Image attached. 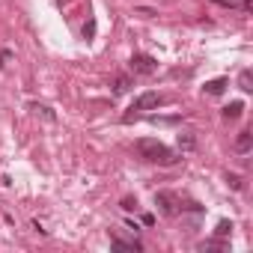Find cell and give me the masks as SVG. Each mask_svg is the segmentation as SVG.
I'll use <instances>...</instances> for the list:
<instances>
[{"instance_id": "1", "label": "cell", "mask_w": 253, "mask_h": 253, "mask_svg": "<svg viewBox=\"0 0 253 253\" xmlns=\"http://www.w3.org/2000/svg\"><path fill=\"white\" fill-rule=\"evenodd\" d=\"M137 152H140V158H146L149 164H161V167H173V164H179V152H173V149L164 146L161 140H149V137H143V140H137Z\"/></svg>"}, {"instance_id": "2", "label": "cell", "mask_w": 253, "mask_h": 253, "mask_svg": "<svg viewBox=\"0 0 253 253\" xmlns=\"http://www.w3.org/2000/svg\"><path fill=\"white\" fill-rule=\"evenodd\" d=\"M158 104H161V95H158V92H143V95H137V98H134V104H131V110H134V113H125V116H122V122H131V119L137 116V110H155Z\"/></svg>"}, {"instance_id": "3", "label": "cell", "mask_w": 253, "mask_h": 253, "mask_svg": "<svg viewBox=\"0 0 253 253\" xmlns=\"http://www.w3.org/2000/svg\"><path fill=\"white\" fill-rule=\"evenodd\" d=\"M155 206L161 209V214H167V217H176L182 209H179V197L176 194H170V191H158L155 194Z\"/></svg>"}, {"instance_id": "4", "label": "cell", "mask_w": 253, "mask_h": 253, "mask_svg": "<svg viewBox=\"0 0 253 253\" xmlns=\"http://www.w3.org/2000/svg\"><path fill=\"white\" fill-rule=\"evenodd\" d=\"M155 69H158L155 57H149V54H134L131 57V72L134 75H155Z\"/></svg>"}, {"instance_id": "5", "label": "cell", "mask_w": 253, "mask_h": 253, "mask_svg": "<svg viewBox=\"0 0 253 253\" xmlns=\"http://www.w3.org/2000/svg\"><path fill=\"white\" fill-rule=\"evenodd\" d=\"M250 149H253V134H250V131H241V134L235 137V152L247 155Z\"/></svg>"}, {"instance_id": "6", "label": "cell", "mask_w": 253, "mask_h": 253, "mask_svg": "<svg viewBox=\"0 0 253 253\" xmlns=\"http://www.w3.org/2000/svg\"><path fill=\"white\" fill-rule=\"evenodd\" d=\"M229 86V81L226 78H214V81H209L206 84V95H223V89Z\"/></svg>"}, {"instance_id": "7", "label": "cell", "mask_w": 253, "mask_h": 253, "mask_svg": "<svg viewBox=\"0 0 253 253\" xmlns=\"http://www.w3.org/2000/svg\"><path fill=\"white\" fill-rule=\"evenodd\" d=\"M110 244H113V250H131V253H140V250H143V244H140L137 238H134V241H122V238H113Z\"/></svg>"}, {"instance_id": "8", "label": "cell", "mask_w": 253, "mask_h": 253, "mask_svg": "<svg viewBox=\"0 0 253 253\" xmlns=\"http://www.w3.org/2000/svg\"><path fill=\"white\" fill-rule=\"evenodd\" d=\"M241 113H244V101H229L223 107V119H238Z\"/></svg>"}, {"instance_id": "9", "label": "cell", "mask_w": 253, "mask_h": 253, "mask_svg": "<svg viewBox=\"0 0 253 253\" xmlns=\"http://www.w3.org/2000/svg\"><path fill=\"white\" fill-rule=\"evenodd\" d=\"M176 143H179V149H182V152H191V149L197 146V137H194L191 131H182V134L176 137Z\"/></svg>"}, {"instance_id": "10", "label": "cell", "mask_w": 253, "mask_h": 253, "mask_svg": "<svg viewBox=\"0 0 253 253\" xmlns=\"http://www.w3.org/2000/svg\"><path fill=\"white\" fill-rule=\"evenodd\" d=\"M131 89V78H125V75H119L116 81H113V92L116 95H122V92H128Z\"/></svg>"}, {"instance_id": "11", "label": "cell", "mask_w": 253, "mask_h": 253, "mask_svg": "<svg viewBox=\"0 0 253 253\" xmlns=\"http://www.w3.org/2000/svg\"><path fill=\"white\" fill-rule=\"evenodd\" d=\"M238 86H241L244 92H250V89H253V72H250V69H244V72L238 75Z\"/></svg>"}, {"instance_id": "12", "label": "cell", "mask_w": 253, "mask_h": 253, "mask_svg": "<svg viewBox=\"0 0 253 253\" xmlns=\"http://www.w3.org/2000/svg\"><path fill=\"white\" fill-rule=\"evenodd\" d=\"M232 232V220H217V226H214V235L217 238H226Z\"/></svg>"}, {"instance_id": "13", "label": "cell", "mask_w": 253, "mask_h": 253, "mask_svg": "<svg viewBox=\"0 0 253 253\" xmlns=\"http://www.w3.org/2000/svg\"><path fill=\"white\" fill-rule=\"evenodd\" d=\"M30 110H36V113H42V116H45L48 122H54V119H57V116H54V110H51V107H45V104H30Z\"/></svg>"}, {"instance_id": "14", "label": "cell", "mask_w": 253, "mask_h": 253, "mask_svg": "<svg viewBox=\"0 0 253 253\" xmlns=\"http://www.w3.org/2000/svg\"><path fill=\"white\" fill-rule=\"evenodd\" d=\"M200 250H226V241H203Z\"/></svg>"}, {"instance_id": "15", "label": "cell", "mask_w": 253, "mask_h": 253, "mask_svg": "<svg viewBox=\"0 0 253 253\" xmlns=\"http://www.w3.org/2000/svg\"><path fill=\"white\" fill-rule=\"evenodd\" d=\"M226 182H229V188H232V191H241V188H244L241 176H235V173H229V176H226Z\"/></svg>"}, {"instance_id": "16", "label": "cell", "mask_w": 253, "mask_h": 253, "mask_svg": "<svg viewBox=\"0 0 253 253\" xmlns=\"http://www.w3.org/2000/svg\"><path fill=\"white\" fill-rule=\"evenodd\" d=\"M95 36V21H86L84 24V39H92Z\"/></svg>"}, {"instance_id": "17", "label": "cell", "mask_w": 253, "mask_h": 253, "mask_svg": "<svg viewBox=\"0 0 253 253\" xmlns=\"http://www.w3.org/2000/svg\"><path fill=\"white\" fill-rule=\"evenodd\" d=\"M122 209H125V211H134V209H137V200H134V197H125V200H122Z\"/></svg>"}, {"instance_id": "18", "label": "cell", "mask_w": 253, "mask_h": 253, "mask_svg": "<svg viewBox=\"0 0 253 253\" xmlns=\"http://www.w3.org/2000/svg\"><path fill=\"white\" fill-rule=\"evenodd\" d=\"M57 3H69V0H57Z\"/></svg>"}]
</instances>
